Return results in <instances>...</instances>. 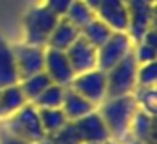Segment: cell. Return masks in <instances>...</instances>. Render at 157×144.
<instances>
[{
  "label": "cell",
  "instance_id": "6da1fadb",
  "mask_svg": "<svg viewBox=\"0 0 157 144\" xmlns=\"http://www.w3.org/2000/svg\"><path fill=\"white\" fill-rule=\"evenodd\" d=\"M137 109L139 107L132 95L105 98L100 115L110 132V139L122 144L132 137L130 136V122H132Z\"/></svg>",
  "mask_w": 157,
  "mask_h": 144
},
{
  "label": "cell",
  "instance_id": "7a4b0ae2",
  "mask_svg": "<svg viewBox=\"0 0 157 144\" xmlns=\"http://www.w3.org/2000/svg\"><path fill=\"white\" fill-rule=\"evenodd\" d=\"M137 63L133 53H128L120 63L110 68L106 75V98L122 95H132L137 88Z\"/></svg>",
  "mask_w": 157,
  "mask_h": 144
},
{
  "label": "cell",
  "instance_id": "3957f363",
  "mask_svg": "<svg viewBox=\"0 0 157 144\" xmlns=\"http://www.w3.org/2000/svg\"><path fill=\"white\" fill-rule=\"evenodd\" d=\"M7 129L10 134L31 144H37L48 137L39 119V109L34 103H25L17 112H14L12 119L7 124Z\"/></svg>",
  "mask_w": 157,
  "mask_h": 144
},
{
  "label": "cell",
  "instance_id": "277c9868",
  "mask_svg": "<svg viewBox=\"0 0 157 144\" xmlns=\"http://www.w3.org/2000/svg\"><path fill=\"white\" fill-rule=\"evenodd\" d=\"M59 17L51 12L46 5L34 7L25 15V44L44 48L48 46L49 36L54 31Z\"/></svg>",
  "mask_w": 157,
  "mask_h": 144
},
{
  "label": "cell",
  "instance_id": "5b68a950",
  "mask_svg": "<svg viewBox=\"0 0 157 144\" xmlns=\"http://www.w3.org/2000/svg\"><path fill=\"white\" fill-rule=\"evenodd\" d=\"M128 53H132V39L127 32H113L110 39L96 49V68L108 71L120 63Z\"/></svg>",
  "mask_w": 157,
  "mask_h": 144
},
{
  "label": "cell",
  "instance_id": "8992f818",
  "mask_svg": "<svg viewBox=\"0 0 157 144\" xmlns=\"http://www.w3.org/2000/svg\"><path fill=\"white\" fill-rule=\"evenodd\" d=\"M69 88L78 92L93 105L101 103L106 98V75L105 71H101L98 68L79 73V75L75 76Z\"/></svg>",
  "mask_w": 157,
  "mask_h": 144
},
{
  "label": "cell",
  "instance_id": "52a82bcc",
  "mask_svg": "<svg viewBox=\"0 0 157 144\" xmlns=\"http://www.w3.org/2000/svg\"><path fill=\"white\" fill-rule=\"evenodd\" d=\"M44 73L49 76L52 83L61 85L64 88H69L75 80L76 73L71 68L66 51H58V49L48 48L44 51Z\"/></svg>",
  "mask_w": 157,
  "mask_h": 144
},
{
  "label": "cell",
  "instance_id": "ba28073f",
  "mask_svg": "<svg viewBox=\"0 0 157 144\" xmlns=\"http://www.w3.org/2000/svg\"><path fill=\"white\" fill-rule=\"evenodd\" d=\"M128 7V29L127 34L130 39L142 41L144 34L150 29V22L154 17V0H127Z\"/></svg>",
  "mask_w": 157,
  "mask_h": 144
},
{
  "label": "cell",
  "instance_id": "9c48e42d",
  "mask_svg": "<svg viewBox=\"0 0 157 144\" xmlns=\"http://www.w3.org/2000/svg\"><path fill=\"white\" fill-rule=\"evenodd\" d=\"M96 19L105 22L113 32H127L128 29V7L125 0H101L95 10Z\"/></svg>",
  "mask_w": 157,
  "mask_h": 144
},
{
  "label": "cell",
  "instance_id": "30bf717a",
  "mask_svg": "<svg viewBox=\"0 0 157 144\" xmlns=\"http://www.w3.org/2000/svg\"><path fill=\"white\" fill-rule=\"evenodd\" d=\"M76 132L79 136V141L83 142H100L105 144L106 141H110V132L106 129L105 122H103L100 112L91 110L90 114H86L85 117L75 120Z\"/></svg>",
  "mask_w": 157,
  "mask_h": 144
},
{
  "label": "cell",
  "instance_id": "8fae6325",
  "mask_svg": "<svg viewBox=\"0 0 157 144\" xmlns=\"http://www.w3.org/2000/svg\"><path fill=\"white\" fill-rule=\"evenodd\" d=\"M14 54L21 80L44 71V49L42 48L31 44H21L14 48Z\"/></svg>",
  "mask_w": 157,
  "mask_h": 144
},
{
  "label": "cell",
  "instance_id": "7c38bea8",
  "mask_svg": "<svg viewBox=\"0 0 157 144\" xmlns=\"http://www.w3.org/2000/svg\"><path fill=\"white\" fill-rule=\"evenodd\" d=\"M66 56L76 75L96 68V48L86 42L81 36L66 49Z\"/></svg>",
  "mask_w": 157,
  "mask_h": 144
},
{
  "label": "cell",
  "instance_id": "4fadbf2b",
  "mask_svg": "<svg viewBox=\"0 0 157 144\" xmlns=\"http://www.w3.org/2000/svg\"><path fill=\"white\" fill-rule=\"evenodd\" d=\"M19 82H21V76L15 63L14 48H10L7 41L0 36V88L17 85Z\"/></svg>",
  "mask_w": 157,
  "mask_h": 144
},
{
  "label": "cell",
  "instance_id": "5bb4252c",
  "mask_svg": "<svg viewBox=\"0 0 157 144\" xmlns=\"http://www.w3.org/2000/svg\"><path fill=\"white\" fill-rule=\"evenodd\" d=\"M130 136L145 144L155 142V119L145 110L137 109L132 122H130Z\"/></svg>",
  "mask_w": 157,
  "mask_h": 144
},
{
  "label": "cell",
  "instance_id": "9a60e30c",
  "mask_svg": "<svg viewBox=\"0 0 157 144\" xmlns=\"http://www.w3.org/2000/svg\"><path fill=\"white\" fill-rule=\"evenodd\" d=\"M93 109H95V105H93L91 102H88L85 97H81L73 88H66L61 110L64 112L66 119H68L69 122H75V120L85 117L86 114H90Z\"/></svg>",
  "mask_w": 157,
  "mask_h": 144
},
{
  "label": "cell",
  "instance_id": "2e32d148",
  "mask_svg": "<svg viewBox=\"0 0 157 144\" xmlns=\"http://www.w3.org/2000/svg\"><path fill=\"white\" fill-rule=\"evenodd\" d=\"M79 38V29L69 24L64 17H59L54 31L51 32L48 41V48L58 49V51H66L76 39Z\"/></svg>",
  "mask_w": 157,
  "mask_h": 144
},
{
  "label": "cell",
  "instance_id": "e0dca14e",
  "mask_svg": "<svg viewBox=\"0 0 157 144\" xmlns=\"http://www.w3.org/2000/svg\"><path fill=\"white\" fill-rule=\"evenodd\" d=\"M112 34H113L112 29H110L105 22H101L100 19H96V17L93 19L91 22H88L83 29H79V36H81L86 42H90L93 48H96V49L101 48V46L110 39Z\"/></svg>",
  "mask_w": 157,
  "mask_h": 144
},
{
  "label": "cell",
  "instance_id": "ac0fdd59",
  "mask_svg": "<svg viewBox=\"0 0 157 144\" xmlns=\"http://www.w3.org/2000/svg\"><path fill=\"white\" fill-rule=\"evenodd\" d=\"M25 103H27V100H25L24 92L19 83L0 88V115H9V114L17 112Z\"/></svg>",
  "mask_w": 157,
  "mask_h": 144
},
{
  "label": "cell",
  "instance_id": "d6986e66",
  "mask_svg": "<svg viewBox=\"0 0 157 144\" xmlns=\"http://www.w3.org/2000/svg\"><path fill=\"white\" fill-rule=\"evenodd\" d=\"M51 83L52 82L49 80V76L44 71H41V73H36L32 76H27V78H22L19 82V85H21L22 92H24L25 100L27 102H34Z\"/></svg>",
  "mask_w": 157,
  "mask_h": 144
},
{
  "label": "cell",
  "instance_id": "ffe728a7",
  "mask_svg": "<svg viewBox=\"0 0 157 144\" xmlns=\"http://www.w3.org/2000/svg\"><path fill=\"white\" fill-rule=\"evenodd\" d=\"M95 17H96L95 10H91L83 0H75V2L69 5V9L66 10V14H64L66 21H68L69 24H73L75 27H78V29H83Z\"/></svg>",
  "mask_w": 157,
  "mask_h": 144
},
{
  "label": "cell",
  "instance_id": "44dd1931",
  "mask_svg": "<svg viewBox=\"0 0 157 144\" xmlns=\"http://www.w3.org/2000/svg\"><path fill=\"white\" fill-rule=\"evenodd\" d=\"M39 119L48 137L56 134L69 122L61 109H39Z\"/></svg>",
  "mask_w": 157,
  "mask_h": 144
},
{
  "label": "cell",
  "instance_id": "7402d4cb",
  "mask_svg": "<svg viewBox=\"0 0 157 144\" xmlns=\"http://www.w3.org/2000/svg\"><path fill=\"white\" fill-rule=\"evenodd\" d=\"M64 93H66L64 86L51 83L32 103L37 109H61L63 100H64Z\"/></svg>",
  "mask_w": 157,
  "mask_h": 144
},
{
  "label": "cell",
  "instance_id": "603a6c76",
  "mask_svg": "<svg viewBox=\"0 0 157 144\" xmlns=\"http://www.w3.org/2000/svg\"><path fill=\"white\" fill-rule=\"evenodd\" d=\"M132 93L137 107H140V110H145L150 115L155 114V86H137Z\"/></svg>",
  "mask_w": 157,
  "mask_h": 144
},
{
  "label": "cell",
  "instance_id": "cb8c5ba5",
  "mask_svg": "<svg viewBox=\"0 0 157 144\" xmlns=\"http://www.w3.org/2000/svg\"><path fill=\"white\" fill-rule=\"evenodd\" d=\"M157 82V65L145 63L137 68V86H155Z\"/></svg>",
  "mask_w": 157,
  "mask_h": 144
},
{
  "label": "cell",
  "instance_id": "d4e9b609",
  "mask_svg": "<svg viewBox=\"0 0 157 144\" xmlns=\"http://www.w3.org/2000/svg\"><path fill=\"white\" fill-rule=\"evenodd\" d=\"M54 144H81L79 136L76 132V127L73 122H68L63 129H59L56 134L49 136Z\"/></svg>",
  "mask_w": 157,
  "mask_h": 144
},
{
  "label": "cell",
  "instance_id": "484cf974",
  "mask_svg": "<svg viewBox=\"0 0 157 144\" xmlns=\"http://www.w3.org/2000/svg\"><path fill=\"white\" fill-rule=\"evenodd\" d=\"M155 54H157V48L149 46V44H145V42H140L139 48H137V51L133 53V56H135V59H137L139 65L154 63L155 61Z\"/></svg>",
  "mask_w": 157,
  "mask_h": 144
},
{
  "label": "cell",
  "instance_id": "4316f807",
  "mask_svg": "<svg viewBox=\"0 0 157 144\" xmlns=\"http://www.w3.org/2000/svg\"><path fill=\"white\" fill-rule=\"evenodd\" d=\"M75 0H46V7L51 12H54L58 17H64L66 10L69 9V5L73 4Z\"/></svg>",
  "mask_w": 157,
  "mask_h": 144
},
{
  "label": "cell",
  "instance_id": "83f0119b",
  "mask_svg": "<svg viewBox=\"0 0 157 144\" xmlns=\"http://www.w3.org/2000/svg\"><path fill=\"white\" fill-rule=\"evenodd\" d=\"M0 144H31V142H27V141H24V139H21V137L14 136V134H10L7 130V132H2Z\"/></svg>",
  "mask_w": 157,
  "mask_h": 144
},
{
  "label": "cell",
  "instance_id": "f1b7e54d",
  "mask_svg": "<svg viewBox=\"0 0 157 144\" xmlns=\"http://www.w3.org/2000/svg\"><path fill=\"white\" fill-rule=\"evenodd\" d=\"M83 2H85L91 10H96V9L100 7V4H101V0H83Z\"/></svg>",
  "mask_w": 157,
  "mask_h": 144
},
{
  "label": "cell",
  "instance_id": "f546056e",
  "mask_svg": "<svg viewBox=\"0 0 157 144\" xmlns=\"http://www.w3.org/2000/svg\"><path fill=\"white\" fill-rule=\"evenodd\" d=\"M123 144H145V142H140V141H137V139H133V137H130V139L125 141Z\"/></svg>",
  "mask_w": 157,
  "mask_h": 144
},
{
  "label": "cell",
  "instance_id": "4dcf8cb0",
  "mask_svg": "<svg viewBox=\"0 0 157 144\" xmlns=\"http://www.w3.org/2000/svg\"><path fill=\"white\" fill-rule=\"evenodd\" d=\"M37 144H54V142H52L51 137H46V139H42L41 142H37Z\"/></svg>",
  "mask_w": 157,
  "mask_h": 144
},
{
  "label": "cell",
  "instance_id": "1f68e13d",
  "mask_svg": "<svg viewBox=\"0 0 157 144\" xmlns=\"http://www.w3.org/2000/svg\"><path fill=\"white\" fill-rule=\"evenodd\" d=\"M105 144H120V142H117V141H112V139H110V141H106Z\"/></svg>",
  "mask_w": 157,
  "mask_h": 144
},
{
  "label": "cell",
  "instance_id": "d6a6232c",
  "mask_svg": "<svg viewBox=\"0 0 157 144\" xmlns=\"http://www.w3.org/2000/svg\"><path fill=\"white\" fill-rule=\"evenodd\" d=\"M83 144H100V142H83Z\"/></svg>",
  "mask_w": 157,
  "mask_h": 144
},
{
  "label": "cell",
  "instance_id": "836d02e7",
  "mask_svg": "<svg viewBox=\"0 0 157 144\" xmlns=\"http://www.w3.org/2000/svg\"><path fill=\"white\" fill-rule=\"evenodd\" d=\"M125 2H127V0H125Z\"/></svg>",
  "mask_w": 157,
  "mask_h": 144
}]
</instances>
